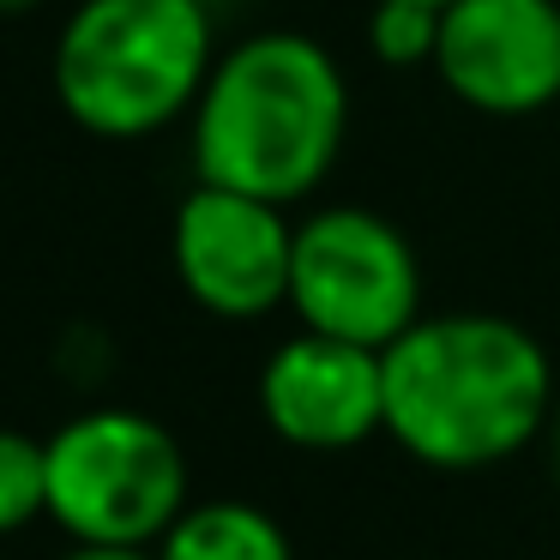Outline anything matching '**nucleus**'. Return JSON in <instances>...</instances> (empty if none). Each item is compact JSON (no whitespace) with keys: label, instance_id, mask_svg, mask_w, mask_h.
Wrapping results in <instances>:
<instances>
[{"label":"nucleus","instance_id":"obj_12","mask_svg":"<svg viewBox=\"0 0 560 560\" xmlns=\"http://www.w3.org/2000/svg\"><path fill=\"white\" fill-rule=\"evenodd\" d=\"M67 560H158L151 548H73Z\"/></svg>","mask_w":560,"mask_h":560},{"label":"nucleus","instance_id":"obj_11","mask_svg":"<svg viewBox=\"0 0 560 560\" xmlns=\"http://www.w3.org/2000/svg\"><path fill=\"white\" fill-rule=\"evenodd\" d=\"M368 49H374V61H386V67H434L440 7H428V0H374Z\"/></svg>","mask_w":560,"mask_h":560},{"label":"nucleus","instance_id":"obj_15","mask_svg":"<svg viewBox=\"0 0 560 560\" xmlns=\"http://www.w3.org/2000/svg\"><path fill=\"white\" fill-rule=\"evenodd\" d=\"M428 7H446V0H428Z\"/></svg>","mask_w":560,"mask_h":560},{"label":"nucleus","instance_id":"obj_9","mask_svg":"<svg viewBox=\"0 0 560 560\" xmlns=\"http://www.w3.org/2000/svg\"><path fill=\"white\" fill-rule=\"evenodd\" d=\"M158 560H295L283 524L254 500H199L163 530Z\"/></svg>","mask_w":560,"mask_h":560},{"label":"nucleus","instance_id":"obj_1","mask_svg":"<svg viewBox=\"0 0 560 560\" xmlns=\"http://www.w3.org/2000/svg\"><path fill=\"white\" fill-rule=\"evenodd\" d=\"M555 422V362L506 314H422L386 343V434L428 470L506 464Z\"/></svg>","mask_w":560,"mask_h":560},{"label":"nucleus","instance_id":"obj_5","mask_svg":"<svg viewBox=\"0 0 560 560\" xmlns=\"http://www.w3.org/2000/svg\"><path fill=\"white\" fill-rule=\"evenodd\" d=\"M290 307L307 331L386 350L422 319L410 235L368 206H326L295 223Z\"/></svg>","mask_w":560,"mask_h":560},{"label":"nucleus","instance_id":"obj_3","mask_svg":"<svg viewBox=\"0 0 560 560\" xmlns=\"http://www.w3.org/2000/svg\"><path fill=\"white\" fill-rule=\"evenodd\" d=\"M211 67L206 0H85L55 37V97L85 133L145 139L194 115Z\"/></svg>","mask_w":560,"mask_h":560},{"label":"nucleus","instance_id":"obj_10","mask_svg":"<svg viewBox=\"0 0 560 560\" xmlns=\"http://www.w3.org/2000/svg\"><path fill=\"white\" fill-rule=\"evenodd\" d=\"M49 518V446L25 428H0V536Z\"/></svg>","mask_w":560,"mask_h":560},{"label":"nucleus","instance_id":"obj_8","mask_svg":"<svg viewBox=\"0 0 560 560\" xmlns=\"http://www.w3.org/2000/svg\"><path fill=\"white\" fill-rule=\"evenodd\" d=\"M259 416L295 452H350L386 434V350L302 326L259 368Z\"/></svg>","mask_w":560,"mask_h":560},{"label":"nucleus","instance_id":"obj_7","mask_svg":"<svg viewBox=\"0 0 560 560\" xmlns=\"http://www.w3.org/2000/svg\"><path fill=\"white\" fill-rule=\"evenodd\" d=\"M434 73L476 115H542L560 103V0H446Z\"/></svg>","mask_w":560,"mask_h":560},{"label":"nucleus","instance_id":"obj_14","mask_svg":"<svg viewBox=\"0 0 560 560\" xmlns=\"http://www.w3.org/2000/svg\"><path fill=\"white\" fill-rule=\"evenodd\" d=\"M31 0H0V13H25Z\"/></svg>","mask_w":560,"mask_h":560},{"label":"nucleus","instance_id":"obj_2","mask_svg":"<svg viewBox=\"0 0 560 560\" xmlns=\"http://www.w3.org/2000/svg\"><path fill=\"white\" fill-rule=\"evenodd\" d=\"M350 133V79L326 43L259 31L218 55L194 103L199 182L295 206L331 175Z\"/></svg>","mask_w":560,"mask_h":560},{"label":"nucleus","instance_id":"obj_13","mask_svg":"<svg viewBox=\"0 0 560 560\" xmlns=\"http://www.w3.org/2000/svg\"><path fill=\"white\" fill-rule=\"evenodd\" d=\"M548 458H555V482H560V404H555V422H548Z\"/></svg>","mask_w":560,"mask_h":560},{"label":"nucleus","instance_id":"obj_4","mask_svg":"<svg viewBox=\"0 0 560 560\" xmlns=\"http://www.w3.org/2000/svg\"><path fill=\"white\" fill-rule=\"evenodd\" d=\"M49 518L79 548H158L182 518V440L139 410H85L49 440Z\"/></svg>","mask_w":560,"mask_h":560},{"label":"nucleus","instance_id":"obj_6","mask_svg":"<svg viewBox=\"0 0 560 560\" xmlns=\"http://www.w3.org/2000/svg\"><path fill=\"white\" fill-rule=\"evenodd\" d=\"M170 254L182 290L218 319H266L271 307H290L295 223L271 199L199 182L175 206Z\"/></svg>","mask_w":560,"mask_h":560}]
</instances>
